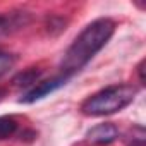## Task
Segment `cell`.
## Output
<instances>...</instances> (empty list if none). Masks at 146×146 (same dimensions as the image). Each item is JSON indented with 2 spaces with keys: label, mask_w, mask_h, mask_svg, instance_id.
I'll list each match as a JSON object with an SVG mask.
<instances>
[{
  "label": "cell",
  "mask_w": 146,
  "mask_h": 146,
  "mask_svg": "<svg viewBox=\"0 0 146 146\" xmlns=\"http://www.w3.org/2000/svg\"><path fill=\"white\" fill-rule=\"evenodd\" d=\"M113 31H115V23L108 17H100L90 23L64 53L60 64L62 76L70 78L72 74L79 72L108 43Z\"/></svg>",
  "instance_id": "1"
},
{
  "label": "cell",
  "mask_w": 146,
  "mask_h": 146,
  "mask_svg": "<svg viewBox=\"0 0 146 146\" xmlns=\"http://www.w3.org/2000/svg\"><path fill=\"white\" fill-rule=\"evenodd\" d=\"M137 90L132 84H117V86H108L93 96H90L83 105L81 110L84 115L90 117H103V115H112L125 108L127 105L132 103Z\"/></svg>",
  "instance_id": "2"
},
{
  "label": "cell",
  "mask_w": 146,
  "mask_h": 146,
  "mask_svg": "<svg viewBox=\"0 0 146 146\" xmlns=\"http://www.w3.org/2000/svg\"><path fill=\"white\" fill-rule=\"evenodd\" d=\"M67 76H57V78H53V79H50V81H43V83H38L31 91H28L26 93V96H23L21 98V102L23 103H33V102H36V100H41V98H45L46 95H50V93H53L55 90H58L60 86H64L65 83H67Z\"/></svg>",
  "instance_id": "3"
},
{
  "label": "cell",
  "mask_w": 146,
  "mask_h": 146,
  "mask_svg": "<svg viewBox=\"0 0 146 146\" xmlns=\"http://www.w3.org/2000/svg\"><path fill=\"white\" fill-rule=\"evenodd\" d=\"M117 137H119V131H117V127L113 124H100V125H95L86 134V139L91 144H98V146L110 144Z\"/></svg>",
  "instance_id": "4"
},
{
  "label": "cell",
  "mask_w": 146,
  "mask_h": 146,
  "mask_svg": "<svg viewBox=\"0 0 146 146\" xmlns=\"http://www.w3.org/2000/svg\"><path fill=\"white\" fill-rule=\"evenodd\" d=\"M17 129V122L14 117H9V115H4L0 117V139H7L11 137Z\"/></svg>",
  "instance_id": "5"
},
{
  "label": "cell",
  "mask_w": 146,
  "mask_h": 146,
  "mask_svg": "<svg viewBox=\"0 0 146 146\" xmlns=\"http://www.w3.org/2000/svg\"><path fill=\"white\" fill-rule=\"evenodd\" d=\"M38 76H40V70L29 69V70L23 72V74H19V76L14 79V83H16L17 86H28V84H31V83H36Z\"/></svg>",
  "instance_id": "6"
},
{
  "label": "cell",
  "mask_w": 146,
  "mask_h": 146,
  "mask_svg": "<svg viewBox=\"0 0 146 146\" xmlns=\"http://www.w3.org/2000/svg\"><path fill=\"white\" fill-rule=\"evenodd\" d=\"M16 64V58L11 53H4L0 52V76H4L5 72H9Z\"/></svg>",
  "instance_id": "7"
},
{
  "label": "cell",
  "mask_w": 146,
  "mask_h": 146,
  "mask_svg": "<svg viewBox=\"0 0 146 146\" xmlns=\"http://www.w3.org/2000/svg\"><path fill=\"white\" fill-rule=\"evenodd\" d=\"M5 24H7V19L5 17H0V28H4Z\"/></svg>",
  "instance_id": "8"
},
{
  "label": "cell",
  "mask_w": 146,
  "mask_h": 146,
  "mask_svg": "<svg viewBox=\"0 0 146 146\" xmlns=\"http://www.w3.org/2000/svg\"><path fill=\"white\" fill-rule=\"evenodd\" d=\"M2 95H4V93H2V91H0V98H2Z\"/></svg>",
  "instance_id": "9"
}]
</instances>
